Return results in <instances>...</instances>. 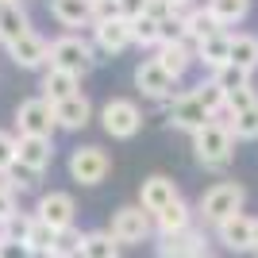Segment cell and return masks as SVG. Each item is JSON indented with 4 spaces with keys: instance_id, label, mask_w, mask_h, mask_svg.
<instances>
[{
    "instance_id": "cell-1",
    "label": "cell",
    "mask_w": 258,
    "mask_h": 258,
    "mask_svg": "<svg viewBox=\"0 0 258 258\" xmlns=\"http://www.w3.org/2000/svg\"><path fill=\"white\" fill-rule=\"evenodd\" d=\"M220 116L208 119L201 131H193V154L205 170H224L227 162L235 158V135L227 127V119H220Z\"/></svg>"
},
{
    "instance_id": "cell-2",
    "label": "cell",
    "mask_w": 258,
    "mask_h": 258,
    "mask_svg": "<svg viewBox=\"0 0 258 258\" xmlns=\"http://www.w3.org/2000/svg\"><path fill=\"white\" fill-rule=\"evenodd\" d=\"M243 201H247V193H243V185L239 181H216L212 189H205V197L197 201V212L201 216V224H224L227 216L243 212Z\"/></svg>"
},
{
    "instance_id": "cell-3",
    "label": "cell",
    "mask_w": 258,
    "mask_h": 258,
    "mask_svg": "<svg viewBox=\"0 0 258 258\" xmlns=\"http://www.w3.org/2000/svg\"><path fill=\"white\" fill-rule=\"evenodd\" d=\"M93 66H97V50H93L89 39H81V35H58L50 43V70L85 77Z\"/></svg>"
},
{
    "instance_id": "cell-4",
    "label": "cell",
    "mask_w": 258,
    "mask_h": 258,
    "mask_svg": "<svg viewBox=\"0 0 258 258\" xmlns=\"http://www.w3.org/2000/svg\"><path fill=\"white\" fill-rule=\"evenodd\" d=\"M151 231H154V224L139 205L116 208V212H112V224H108V235L116 239L119 247H139V243L151 239Z\"/></svg>"
},
{
    "instance_id": "cell-5",
    "label": "cell",
    "mask_w": 258,
    "mask_h": 258,
    "mask_svg": "<svg viewBox=\"0 0 258 258\" xmlns=\"http://www.w3.org/2000/svg\"><path fill=\"white\" fill-rule=\"evenodd\" d=\"M16 127H20V135H31V139H54V131H58V123H54V104L43 100V97L20 100V108H16Z\"/></svg>"
},
{
    "instance_id": "cell-6",
    "label": "cell",
    "mask_w": 258,
    "mask_h": 258,
    "mask_svg": "<svg viewBox=\"0 0 258 258\" xmlns=\"http://www.w3.org/2000/svg\"><path fill=\"white\" fill-rule=\"evenodd\" d=\"M100 123H104V131L112 135V139H135L143 127V112L135 100L127 97H112L104 108H100Z\"/></svg>"
},
{
    "instance_id": "cell-7",
    "label": "cell",
    "mask_w": 258,
    "mask_h": 258,
    "mask_svg": "<svg viewBox=\"0 0 258 258\" xmlns=\"http://www.w3.org/2000/svg\"><path fill=\"white\" fill-rule=\"evenodd\" d=\"M74 216H77V205H74V197L66 193V189H50V193H43L39 205H35V220L46 224L50 231H58V235L74 227Z\"/></svg>"
},
{
    "instance_id": "cell-8",
    "label": "cell",
    "mask_w": 258,
    "mask_h": 258,
    "mask_svg": "<svg viewBox=\"0 0 258 258\" xmlns=\"http://www.w3.org/2000/svg\"><path fill=\"white\" fill-rule=\"evenodd\" d=\"M108 170H112V158L100 147H77L70 154V177L81 185H100L108 177Z\"/></svg>"
},
{
    "instance_id": "cell-9",
    "label": "cell",
    "mask_w": 258,
    "mask_h": 258,
    "mask_svg": "<svg viewBox=\"0 0 258 258\" xmlns=\"http://www.w3.org/2000/svg\"><path fill=\"white\" fill-rule=\"evenodd\" d=\"M208 119H216V116L193 97V93H177V97L170 100V108H166V123H170V127H177V131H189V135H193V131H201Z\"/></svg>"
},
{
    "instance_id": "cell-10",
    "label": "cell",
    "mask_w": 258,
    "mask_h": 258,
    "mask_svg": "<svg viewBox=\"0 0 258 258\" xmlns=\"http://www.w3.org/2000/svg\"><path fill=\"white\" fill-rule=\"evenodd\" d=\"M135 85H139V93L147 100H158V104H170V100L177 97V93H173L177 81H173V77L154 62V58H147V62L135 66Z\"/></svg>"
},
{
    "instance_id": "cell-11",
    "label": "cell",
    "mask_w": 258,
    "mask_h": 258,
    "mask_svg": "<svg viewBox=\"0 0 258 258\" xmlns=\"http://www.w3.org/2000/svg\"><path fill=\"white\" fill-rule=\"evenodd\" d=\"M54 162V139H31V135H16V166L27 173L43 177Z\"/></svg>"
},
{
    "instance_id": "cell-12",
    "label": "cell",
    "mask_w": 258,
    "mask_h": 258,
    "mask_svg": "<svg viewBox=\"0 0 258 258\" xmlns=\"http://www.w3.org/2000/svg\"><path fill=\"white\" fill-rule=\"evenodd\" d=\"M177 197H181V189H177V181L166 177V173H151V177L139 185V208L147 216H158L162 208L173 205Z\"/></svg>"
},
{
    "instance_id": "cell-13",
    "label": "cell",
    "mask_w": 258,
    "mask_h": 258,
    "mask_svg": "<svg viewBox=\"0 0 258 258\" xmlns=\"http://www.w3.org/2000/svg\"><path fill=\"white\" fill-rule=\"evenodd\" d=\"M216 239H220L227 250H235V254H247V250H254V220H250L247 212L227 216L224 224H216Z\"/></svg>"
},
{
    "instance_id": "cell-14",
    "label": "cell",
    "mask_w": 258,
    "mask_h": 258,
    "mask_svg": "<svg viewBox=\"0 0 258 258\" xmlns=\"http://www.w3.org/2000/svg\"><path fill=\"white\" fill-rule=\"evenodd\" d=\"M8 58L20 70H43V66H50V43L39 31H27L23 39H16L8 46Z\"/></svg>"
},
{
    "instance_id": "cell-15",
    "label": "cell",
    "mask_w": 258,
    "mask_h": 258,
    "mask_svg": "<svg viewBox=\"0 0 258 258\" xmlns=\"http://www.w3.org/2000/svg\"><path fill=\"white\" fill-rule=\"evenodd\" d=\"M89 119H93V104H89L85 93H74V97H66L54 104V123L66 131H81L89 127Z\"/></svg>"
},
{
    "instance_id": "cell-16",
    "label": "cell",
    "mask_w": 258,
    "mask_h": 258,
    "mask_svg": "<svg viewBox=\"0 0 258 258\" xmlns=\"http://www.w3.org/2000/svg\"><path fill=\"white\" fill-rule=\"evenodd\" d=\"M154 62L166 70V74L173 77V81H181L185 74H189V66L197 62V54H193V43H166V46H158V54H154Z\"/></svg>"
},
{
    "instance_id": "cell-17",
    "label": "cell",
    "mask_w": 258,
    "mask_h": 258,
    "mask_svg": "<svg viewBox=\"0 0 258 258\" xmlns=\"http://www.w3.org/2000/svg\"><path fill=\"white\" fill-rule=\"evenodd\" d=\"M93 43H97L104 54L127 50V46H131V27H127V20H100V23H93Z\"/></svg>"
},
{
    "instance_id": "cell-18",
    "label": "cell",
    "mask_w": 258,
    "mask_h": 258,
    "mask_svg": "<svg viewBox=\"0 0 258 258\" xmlns=\"http://www.w3.org/2000/svg\"><path fill=\"white\" fill-rule=\"evenodd\" d=\"M151 224H154V231H158V239L162 235H177V231H189V227H193V208L177 197V201L166 205L158 216H151Z\"/></svg>"
},
{
    "instance_id": "cell-19",
    "label": "cell",
    "mask_w": 258,
    "mask_h": 258,
    "mask_svg": "<svg viewBox=\"0 0 258 258\" xmlns=\"http://www.w3.org/2000/svg\"><path fill=\"white\" fill-rule=\"evenodd\" d=\"M197 250H205V235H201L197 227L158 239V258H193Z\"/></svg>"
},
{
    "instance_id": "cell-20",
    "label": "cell",
    "mask_w": 258,
    "mask_h": 258,
    "mask_svg": "<svg viewBox=\"0 0 258 258\" xmlns=\"http://www.w3.org/2000/svg\"><path fill=\"white\" fill-rule=\"evenodd\" d=\"M227 50H231V31H216V35H208V39H201V43L193 46L197 62L208 66L212 74L220 66H227Z\"/></svg>"
},
{
    "instance_id": "cell-21",
    "label": "cell",
    "mask_w": 258,
    "mask_h": 258,
    "mask_svg": "<svg viewBox=\"0 0 258 258\" xmlns=\"http://www.w3.org/2000/svg\"><path fill=\"white\" fill-rule=\"evenodd\" d=\"M227 62L235 66V70H243V74H254V70H258V35H247V31L231 35Z\"/></svg>"
},
{
    "instance_id": "cell-22",
    "label": "cell",
    "mask_w": 258,
    "mask_h": 258,
    "mask_svg": "<svg viewBox=\"0 0 258 258\" xmlns=\"http://www.w3.org/2000/svg\"><path fill=\"white\" fill-rule=\"evenodd\" d=\"M74 93H81V77L62 74V70H50V66H46V74H43V93H39V97L50 100V104H58V100L74 97Z\"/></svg>"
},
{
    "instance_id": "cell-23",
    "label": "cell",
    "mask_w": 258,
    "mask_h": 258,
    "mask_svg": "<svg viewBox=\"0 0 258 258\" xmlns=\"http://www.w3.org/2000/svg\"><path fill=\"white\" fill-rule=\"evenodd\" d=\"M50 16L62 27H85L93 23V0H50Z\"/></svg>"
},
{
    "instance_id": "cell-24",
    "label": "cell",
    "mask_w": 258,
    "mask_h": 258,
    "mask_svg": "<svg viewBox=\"0 0 258 258\" xmlns=\"http://www.w3.org/2000/svg\"><path fill=\"white\" fill-rule=\"evenodd\" d=\"M181 23H185V43H201V39H208V35H216V31H224L220 23L212 20V12L208 8H189V12H181Z\"/></svg>"
},
{
    "instance_id": "cell-25",
    "label": "cell",
    "mask_w": 258,
    "mask_h": 258,
    "mask_svg": "<svg viewBox=\"0 0 258 258\" xmlns=\"http://www.w3.org/2000/svg\"><path fill=\"white\" fill-rule=\"evenodd\" d=\"M27 31H31V20H27V12H23L20 4H0V43L12 46L16 39H23Z\"/></svg>"
},
{
    "instance_id": "cell-26",
    "label": "cell",
    "mask_w": 258,
    "mask_h": 258,
    "mask_svg": "<svg viewBox=\"0 0 258 258\" xmlns=\"http://www.w3.org/2000/svg\"><path fill=\"white\" fill-rule=\"evenodd\" d=\"M81 258H119V243L108 235V227L97 231H81V243H77Z\"/></svg>"
},
{
    "instance_id": "cell-27",
    "label": "cell",
    "mask_w": 258,
    "mask_h": 258,
    "mask_svg": "<svg viewBox=\"0 0 258 258\" xmlns=\"http://www.w3.org/2000/svg\"><path fill=\"white\" fill-rule=\"evenodd\" d=\"M205 8L212 12V20L227 31V27H235V23H243L250 16V0H208Z\"/></svg>"
},
{
    "instance_id": "cell-28",
    "label": "cell",
    "mask_w": 258,
    "mask_h": 258,
    "mask_svg": "<svg viewBox=\"0 0 258 258\" xmlns=\"http://www.w3.org/2000/svg\"><path fill=\"white\" fill-rule=\"evenodd\" d=\"M224 119H227V127H231L235 139H247V143L258 139V104L247 108V112H239V116H227L224 112Z\"/></svg>"
},
{
    "instance_id": "cell-29",
    "label": "cell",
    "mask_w": 258,
    "mask_h": 258,
    "mask_svg": "<svg viewBox=\"0 0 258 258\" xmlns=\"http://www.w3.org/2000/svg\"><path fill=\"white\" fill-rule=\"evenodd\" d=\"M31 224H35V212H16L0 224V239H12V243H27V231H31Z\"/></svg>"
},
{
    "instance_id": "cell-30",
    "label": "cell",
    "mask_w": 258,
    "mask_h": 258,
    "mask_svg": "<svg viewBox=\"0 0 258 258\" xmlns=\"http://www.w3.org/2000/svg\"><path fill=\"white\" fill-rule=\"evenodd\" d=\"M208 81H212L216 89H220V93H235V89H243V85H250V74H243V70H235V66L227 62V66H220V70H216L212 77H208Z\"/></svg>"
},
{
    "instance_id": "cell-31",
    "label": "cell",
    "mask_w": 258,
    "mask_h": 258,
    "mask_svg": "<svg viewBox=\"0 0 258 258\" xmlns=\"http://www.w3.org/2000/svg\"><path fill=\"white\" fill-rule=\"evenodd\" d=\"M127 27H131V43L135 46H158V20L139 16V20H127Z\"/></svg>"
},
{
    "instance_id": "cell-32",
    "label": "cell",
    "mask_w": 258,
    "mask_h": 258,
    "mask_svg": "<svg viewBox=\"0 0 258 258\" xmlns=\"http://www.w3.org/2000/svg\"><path fill=\"white\" fill-rule=\"evenodd\" d=\"M27 247L39 250V254H54V247H58V231H50L46 224H39V220H35L31 231H27Z\"/></svg>"
},
{
    "instance_id": "cell-33",
    "label": "cell",
    "mask_w": 258,
    "mask_h": 258,
    "mask_svg": "<svg viewBox=\"0 0 258 258\" xmlns=\"http://www.w3.org/2000/svg\"><path fill=\"white\" fill-rule=\"evenodd\" d=\"M254 104H258L254 85H243V89H235V93L224 97V112L227 116H239V112H247V108H254Z\"/></svg>"
},
{
    "instance_id": "cell-34",
    "label": "cell",
    "mask_w": 258,
    "mask_h": 258,
    "mask_svg": "<svg viewBox=\"0 0 258 258\" xmlns=\"http://www.w3.org/2000/svg\"><path fill=\"white\" fill-rule=\"evenodd\" d=\"M189 93H193V97L201 100V104H205L208 112H212V116H220V112H224V93H220V89H216L212 81H201V85H197V89H189Z\"/></svg>"
},
{
    "instance_id": "cell-35",
    "label": "cell",
    "mask_w": 258,
    "mask_h": 258,
    "mask_svg": "<svg viewBox=\"0 0 258 258\" xmlns=\"http://www.w3.org/2000/svg\"><path fill=\"white\" fill-rule=\"evenodd\" d=\"M185 39V23H181V16H166V20L158 23V46H166V43H181Z\"/></svg>"
},
{
    "instance_id": "cell-36",
    "label": "cell",
    "mask_w": 258,
    "mask_h": 258,
    "mask_svg": "<svg viewBox=\"0 0 258 258\" xmlns=\"http://www.w3.org/2000/svg\"><path fill=\"white\" fill-rule=\"evenodd\" d=\"M12 166H16V135L0 131V173H8Z\"/></svg>"
},
{
    "instance_id": "cell-37",
    "label": "cell",
    "mask_w": 258,
    "mask_h": 258,
    "mask_svg": "<svg viewBox=\"0 0 258 258\" xmlns=\"http://www.w3.org/2000/svg\"><path fill=\"white\" fill-rule=\"evenodd\" d=\"M119 20V0H93V23Z\"/></svg>"
},
{
    "instance_id": "cell-38",
    "label": "cell",
    "mask_w": 258,
    "mask_h": 258,
    "mask_svg": "<svg viewBox=\"0 0 258 258\" xmlns=\"http://www.w3.org/2000/svg\"><path fill=\"white\" fill-rule=\"evenodd\" d=\"M0 258H31L27 243H12V239H0Z\"/></svg>"
},
{
    "instance_id": "cell-39",
    "label": "cell",
    "mask_w": 258,
    "mask_h": 258,
    "mask_svg": "<svg viewBox=\"0 0 258 258\" xmlns=\"http://www.w3.org/2000/svg\"><path fill=\"white\" fill-rule=\"evenodd\" d=\"M12 212H16V193H12L8 185L0 181V224H4V220H8Z\"/></svg>"
},
{
    "instance_id": "cell-40",
    "label": "cell",
    "mask_w": 258,
    "mask_h": 258,
    "mask_svg": "<svg viewBox=\"0 0 258 258\" xmlns=\"http://www.w3.org/2000/svg\"><path fill=\"white\" fill-rule=\"evenodd\" d=\"M147 0H119V20H139Z\"/></svg>"
},
{
    "instance_id": "cell-41",
    "label": "cell",
    "mask_w": 258,
    "mask_h": 258,
    "mask_svg": "<svg viewBox=\"0 0 258 258\" xmlns=\"http://www.w3.org/2000/svg\"><path fill=\"white\" fill-rule=\"evenodd\" d=\"M166 4H170V12H177V16L193 8V0H166Z\"/></svg>"
},
{
    "instance_id": "cell-42",
    "label": "cell",
    "mask_w": 258,
    "mask_h": 258,
    "mask_svg": "<svg viewBox=\"0 0 258 258\" xmlns=\"http://www.w3.org/2000/svg\"><path fill=\"white\" fill-rule=\"evenodd\" d=\"M193 258H216V254H212V250H208V247H205V250H197V254H193Z\"/></svg>"
},
{
    "instance_id": "cell-43",
    "label": "cell",
    "mask_w": 258,
    "mask_h": 258,
    "mask_svg": "<svg viewBox=\"0 0 258 258\" xmlns=\"http://www.w3.org/2000/svg\"><path fill=\"white\" fill-rule=\"evenodd\" d=\"M254 254H258V220H254Z\"/></svg>"
},
{
    "instance_id": "cell-44",
    "label": "cell",
    "mask_w": 258,
    "mask_h": 258,
    "mask_svg": "<svg viewBox=\"0 0 258 258\" xmlns=\"http://www.w3.org/2000/svg\"><path fill=\"white\" fill-rule=\"evenodd\" d=\"M0 4H20V0H0Z\"/></svg>"
}]
</instances>
